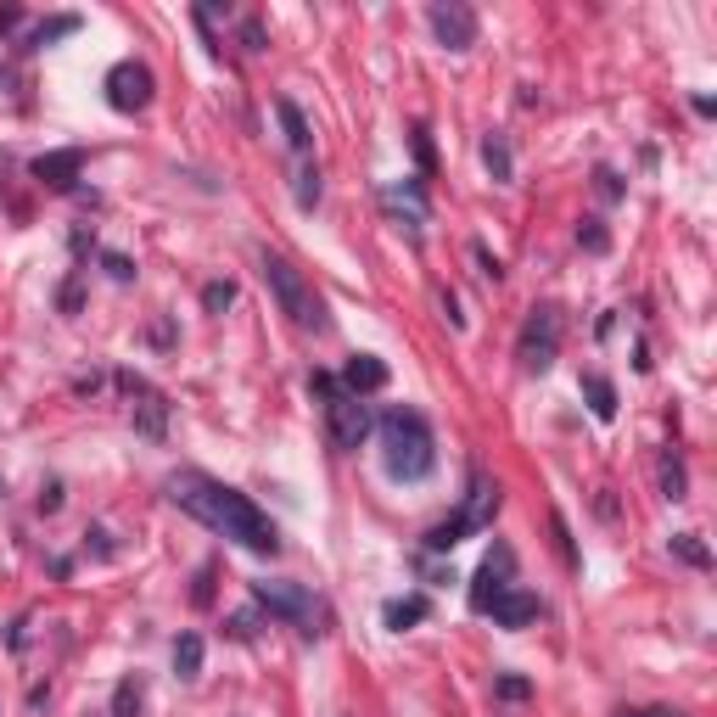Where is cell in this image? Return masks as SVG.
I'll return each instance as SVG.
<instances>
[{
  "mask_svg": "<svg viewBox=\"0 0 717 717\" xmlns=\"http://www.w3.org/2000/svg\"><path fill=\"white\" fill-rule=\"evenodd\" d=\"M163 493H169L185 516H197L202 527H213V533L230 538V544L253 549V555H281L275 521H269L247 493L230 488V482L208 477V471H174V477L163 482Z\"/></svg>",
  "mask_w": 717,
  "mask_h": 717,
  "instance_id": "obj_1",
  "label": "cell"
},
{
  "mask_svg": "<svg viewBox=\"0 0 717 717\" xmlns=\"http://www.w3.org/2000/svg\"><path fill=\"white\" fill-rule=\"evenodd\" d=\"M376 432H381V471L393 482H426L437 471V437L421 409H387Z\"/></svg>",
  "mask_w": 717,
  "mask_h": 717,
  "instance_id": "obj_2",
  "label": "cell"
},
{
  "mask_svg": "<svg viewBox=\"0 0 717 717\" xmlns=\"http://www.w3.org/2000/svg\"><path fill=\"white\" fill-rule=\"evenodd\" d=\"M258 269H264V286L275 292L281 314L297 325V331H325V309H320V297H314V286L303 281L281 253H258Z\"/></svg>",
  "mask_w": 717,
  "mask_h": 717,
  "instance_id": "obj_3",
  "label": "cell"
},
{
  "mask_svg": "<svg viewBox=\"0 0 717 717\" xmlns=\"http://www.w3.org/2000/svg\"><path fill=\"white\" fill-rule=\"evenodd\" d=\"M309 387L325 398V432H331V443H337L342 454H353L370 437V404L365 398H353V393H342V381L325 376V370H314Z\"/></svg>",
  "mask_w": 717,
  "mask_h": 717,
  "instance_id": "obj_4",
  "label": "cell"
},
{
  "mask_svg": "<svg viewBox=\"0 0 717 717\" xmlns=\"http://www.w3.org/2000/svg\"><path fill=\"white\" fill-rule=\"evenodd\" d=\"M555 353H561V309H549V303H533L527 320H521V337H516V359L527 376H544L555 365Z\"/></svg>",
  "mask_w": 717,
  "mask_h": 717,
  "instance_id": "obj_5",
  "label": "cell"
},
{
  "mask_svg": "<svg viewBox=\"0 0 717 717\" xmlns=\"http://www.w3.org/2000/svg\"><path fill=\"white\" fill-rule=\"evenodd\" d=\"M118 393L129 398V421H135V432L146 437V443H163L169 437V398L157 393L146 376H135V370H118Z\"/></svg>",
  "mask_w": 717,
  "mask_h": 717,
  "instance_id": "obj_6",
  "label": "cell"
},
{
  "mask_svg": "<svg viewBox=\"0 0 717 717\" xmlns=\"http://www.w3.org/2000/svg\"><path fill=\"white\" fill-rule=\"evenodd\" d=\"M253 600L264 605L269 617H281V622H292L297 633H320L314 628V594L303 589V583H286V577H264V583H253Z\"/></svg>",
  "mask_w": 717,
  "mask_h": 717,
  "instance_id": "obj_7",
  "label": "cell"
},
{
  "mask_svg": "<svg viewBox=\"0 0 717 717\" xmlns=\"http://www.w3.org/2000/svg\"><path fill=\"white\" fill-rule=\"evenodd\" d=\"M101 90H107V107H113V113H146L152 96H157V79H152L146 62L129 57V62H113V68H107Z\"/></svg>",
  "mask_w": 717,
  "mask_h": 717,
  "instance_id": "obj_8",
  "label": "cell"
},
{
  "mask_svg": "<svg viewBox=\"0 0 717 717\" xmlns=\"http://www.w3.org/2000/svg\"><path fill=\"white\" fill-rule=\"evenodd\" d=\"M426 23H432L443 51H471V45H477V12H471L465 0H432V6H426Z\"/></svg>",
  "mask_w": 717,
  "mask_h": 717,
  "instance_id": "obj_9",
  "label": "cell"
},
{
  "mask_svg": "<svg viewBox=\"0 0 717 717\" xmlns=\"http://www.w3.org/2000/svg\"><path fill=\"white\" fill-rule=\"evenodd\" d=\"M510 572H516V549H510V544H493V555L477 566V577H471V594H465V600H471V611H488V605L510 589Z\"/></svg>",
  "mask_w": 717,
  "mask_h": 717,
  "instance_id": "obj_10",
  "label": "cell"
},
{
  "mask_svg": "<svg viewBox=\"0 0 717 717\" xmlns=\"http://www.w3.org/2000/svg\"><path fill=\"white\" fill-rule=\"evenodd\" d=\"M29 174L40 185H51V191H73L79 185V174H85V146H62V152H40L29 163Z\"/></svg>",
  "mask_w": 717,
  "mask_h": 717,
  "instance_id": "obj_11",
  "label": "cell"
},
{
  "mask_svg": "<svg viewBox=\"0 0 717 717\" xmlns=\"http://www.w3.org/2000/svg\"><path fill=\"white\" fill-rule=\"evenodd\" d=\"M538 611H544V605H538V594H533V589H516V583H510V589L488 605V617L499 622V628H510V633L533 628V622H538Z\"/></svg>",
  "mask_w": 717,
  "mask_h": 717,
  "instance_id": "obj_12",
  "label": "cell"
},
{
  "mask_svg": "<svg viewBox=\"0 0 717 717\" xmlns=\"http://www.w3.org/2000/svg\"><path fill=\"white\" fill-rule=\"evenodd\" d=\"M381 387H387V365H381L376 353H353L348 370H342V393L370 398V393H381Z\"/></svg>",
  "mask_w": 717,
  "mask_h": 717,
  "instance_id": "obj_13",
  "label": "cell"
},
{
  "mask_svg": "<svg viewBox=\"0 0 717 717\" xmlns=\"http://www.w3.org/2000/svg\"><path fill=\"white\" fill-rule=\"evenodd\" d=\"M493 516H499V488H493L488 477H477V482H471V499L460 505V521L471 527V533H482Z\"/></svg>",
  "mask_w": 717,
  "mask_h": 717,
  "instance_id": "obj_14",
  "label": "cell"
},
{
  "mask_svg": "<svg viewBox=\"0 0 717 717\" xmlns=\"http://www.w3.org/2000/svg\"><path fill=\"white\" fill-rule=\"evenodd\" d=\"M275 118H281V129H286V146H292L297 157H309L314 152V129H309V118H303V107H297L292 96H281L275 101Z\"/></svg>",
  "mask_w": 717,
  "mask_h": 717,
  "instance_id": "obj_15",
  "label": "cell"
},
{
  "mask_svg": "<svg viewBox=\"0 0 717 717\" xmlns=\"http://www.w3.org/2000/svg\"><path fill=\"white\" fill-rule=\"evenodd\" d=\"M68 34H79V12H57V17H45V23H34V29L23 34V45H17V51H40V45L68 40Z\"/></svg>",
  "mask_w": 717,
  "mask_h": 717,
  "instance_id": "obj_16",
  "label": "cell"
},
{
  "mask_svg": "<svg viewBox=\"0 0 717 717\" xmlns=\"http://www.w3.org/2000/svg\"><path fill=\"white\" fill-rule=\"evenodd\" d=\"M482 163H488V174H493L499 185L516 180V157H510V141L499 135V129H488V135H482Z\"/></svg>",
  "mask_w": 717,
  "mask_h": 717,
  "instance_id": "obj_17",
  "label": "cell"
},
{
  "mask_svg": "<svg viewBox=\"0 0 717 717\" xmlns=\"http://www.w3.org/2000/svg\"><path fill=\"white\" fill-rule=\"evenodd\" d=\"M432 617V605H426V594H404V600H387V611H381V622L393 633H404V628H415V622H426Z\"/></svg>",
  "mask_w": 717,
  "mask_h": 717,
  "instance_id": "obj_18",
  "label": "cell"
},
{
  "mask_svg": "<svg viewBox=\"0 0 717 717\" xmlns=\"http://www.w3.org/2000/svg\"><path fill=\"white\" fill-rule=\"evenodd\" d=\"M202 656H208V645H202V633H180L174 639V673L191 684V678H202Z\"/></svg>",
  "mask_w": 717,
  "mask_h": 717,
  "instance_id": "obj_19",
  "label": "cell"
},
{
  "mask_svg": "<svg viewBox=\"0 0 717 717\" xmlns=\"http://www.w3.org/2000/svg\"><path fill=\"white\" fill-rule=\"evenodd\" d=\"M583 398H589L594 421H617V387L605 376H583Z\"/></svg>",
  "mask_w": 717,
  "mask_h": 717,
  "instance_id": "obj_20",
  "label": "cell"
},
{
  "mask_svg": "<svg viewBox=\"0 0 717 717\" xmlns=\"http://www.w3.org/2000/svg\"><path fill=\"white\" fill-rule=\"evenodd\" d=\"M667 549H673L684 566H695V572H706V566H712V549H706L695 533H673V538H667Z\"/></svg>",
  "mask_w": 717,
  "mask_h": 717,
  "instance_id": "obj_21",
  "label": "cell"
},
{
  "mask_svg": "<svg viewBox=\"0 0 717 717\" xmlns=\"http://www.w3.org/2000/svg\"><path fill=\"white\" fill-rule=\"evenodd\" d=\"M465 533H471V527H465V521H460V510H454L449 521H437V527H426V549H432V555H443V549H454Z\"/></svg>",
  "mask_w": 717,
  "mask_h": 717,
  "instance_id": "obj_22",
  "label": "cell"
},
{
  "mask_svg": "<svg viewBox=\"0 0 717 717\" xmlns=\"http://www.w3.org/2000/svg\"><path fill=\"white\" fill-rule=\"evenodd\" d=\"M689 493V477H684V460H678V454H661V499H684Z\"/></svg>",
  "mask_w": 717,
  "mask_h": 717,
  "instance_id": "obj_23",
  "label": "cell"
},
{
  "mask_svg": "<svg viewBox=\"0 0 717 717\" xmlns=\"http://www.w3.org/2000/svg\"><path fill=\"white\" fill-rule=\"evenodd\" d=\"M320 191H325V185H320V169H314V163H303V169H297V185H292L297 208L314 213V208H320Z\"/></svg>",
  "mask_w": 717,
  "mask_h": 717,
  "instance_id": "obj_24",
  "label": "cell"
},
{
  "mask_svg": "<svg viewBox=\"0 0 717 717\" xmlns=\"http://www.w3.org/2000/svg\"><path fill=\"white\" fill-rule=\"evenodd\" d=\"M107 717H141V678H118Z\"/></svg>",
  "mask_w": 717,
  "mask_h": 717,
  "instance_id": "obj_25",
  "label": "cell"
},
{
  "mask_svg": "<svg viewBox=\"0 0 717 717\" xmlns=\"http://www.w3.org/2000/svg\"><path fill=\"white\" fill-rule=\"evenodd\" d=\"M577 247H583V253H611V230H605L600 219H583V225H577Z\"/></svg>",
  "mask_w": 717,
  "mask_h": 717,
  "instance_id": "obj_26",
  "label": "cell"
},
{
  "mask_svg": "<svg viewBox=\"0 0 717 717\" xmlns=\"http://www.w3.org/2000/svg\"><path fill=\"white\" fill-rule=\"evenodd\" d=\"M230 303H236V281H208L202 286V309L208 314H225Z\"/></svg>",
  "mask_w": 717,
  "mask_h": 717,
  "instance_id": "obj_27",
  "label": "cell"
},
{
  "mask_svg": "<svg viewBox=\"0 0 717 717\" xmlns=\"http://www.w3.org/2000/svg\"><path fill=\"white\" fill-rule=\"evenodd\" d=\"M57 303H62V314H79V309H85V286H79V269H73L68 281H62Z\"/></svg>",
  "mask_w": 717,
  "mask_h": 717,
  "instance_id": "obj_28",
  "label": "cell"
},
{
  "mask_svg": "<svg viewBox=\"0 0 717 717\" xmlns=\"http://www.w3.org/2000/svg\"><path fill=\"white\" fill-rule=\"evenodd\" d=\"M409 146H415V163H421V174H432V163H437V157H432V135H426V124H415V129H409Z\"/></svg>",
  "mask_w": 717,
  "mask_h": 717,
  "instance_id": "obj_29",
  "label": "cell"
},
{
  "mask_svg": "<svg viewBox=\"0 0 717 717\" xmlns=\"http://www.w3.org/2000/svg\"><path fill=\"white\" fill-rule=\"evenodd\" d=\"M493 695H499V701H527V695H533V684H527V678H516V673H505L499 684H493Z\"/></svg>",
  "mask_w": 717,
  "mask_h": 717,
  "instance_id": "obj_30",
  "label": "cell"
},
{
  "mask_svg": "<svg viewBox=\"0 0 717 717\" xmlns=\"http://www.w3.org/2000/svg\"><path fill=\"white\" fill-rule=\"evenodd\" d=\"M101 269H107V275H113L118 286H129V281H135V264H129L124 253H101Z\"/></svg>",
  "mask_w": 717,
  "mask_h": 717,
  "instance_id": "obj_31",
  "label": "cell"
},
{
  "mask_svg": "<svg viewBox=\"0 0 717 717\" xmlns=\"http://www.w3.org/2000/svg\"><path fill=\"white\" fill-rule=\"evenodd\" d=\"M241 45H247V51H269V34L258 17H241Z\"/></svg>",
  "mask_w": 717,
  "mask_h": 717,
  "instance_id": "obj_32",
  "label": "cell"
},
{
  "mask_svg": "<svg viewBox=\"0 0 717 717\" xmlns=\"http://www.w3.org/2000/svg\"><path fill=\"white\" fill-rule=\"evenodd\" d=\"M471 258H477V269L488 275V281H499V275H505V264H499V258H493L488 247H482V241H471Z\"/></svg>",
  "mask_w": 717,
  "mask_h": 717,
  "instance_id": "obj_33",
  "label": "cell"
},
{
  "mask_svg": "<svg viewBox=\"0 0 717 717\" xmlns=\"http://www.w3.org/2000/svg\"><path fill=\"white\" fill-rule=\"evenodd\" d=\"M225 633H230V639H253V633H258V617H253V611H236V617L225 622Z\"/></svg>",
  "mask_w": 717,
  "mask_h": 717,
  "instance_id": "obj_34",
  "label": "cell"
},
{
  "mask_svg": "<svg viewBox=\"0 0 717 717\" xmlns=\"http://www.w3.org/2000/svg\"><path fill=\"white\" fill-rule=\"evenodd\" d=\"M549 527H555V544H561V561L577 566V549H572V533H566V521L561 516H549Z\"/></svg>",
  "mask_w": 717,
  "mask_h": 717,
  "instance_id": "obj_35",
  "label": "cell"
},
{
  "mask_svg": "<svg viewBox=\"0 0 717 717\" xmlns=\"http://www.w3.org/2000/svg\"><path fill=\"white\" fill-rule=\"evenodd\" d=\"M594 191H600L605 202H617V197H622V180H617L611 169H600V174H594Z\"/></svg>",
  "mask_w": 717,
  "mask_h": 717,
  "instance_id": "obj_36",
  "label": "cell"
},
{
  "mask_svg": "<svg viewBox=\"0 0 717 717\" xmlns=\"http://www.w3.org/2000/svg\"><path fill=\"white\" fill-rule=\"evenodd\" d=\"M85 549H96L101 561H113V538L101 533V527H90V533H85Z\"/></svg>",
  "mask_w": 717,
  "mask_h": 717,
  "instance_id": "obj_37",
  "label": "cell"
},
{
  "mask_svg": "<svg viewBox=\"0 0 717 717\" xmlns=\"http://www.w3.org/2000/svg\"><path fill=\"white\" fill-rule=\"evenodd\" d=\"M40 510H45V516L62 510V482H45V488H40Z\"/></svg>",
  "mask_w": 717,
  "mask_h": 717,
  "instance_id": "obj_38",
  "label": "cell"
},
{
  "mask_svg": "<svg viewBox=\"0 0 717 717\" xmlns=\"http://www.w3.org/2000/svg\"><path fill=\"white\" fill-rule=\"evenodd\" d=\"M191 600H197V605H208V600H213V572H208V566L197 572V589H191Z\"/></svg>",
  "mask_w": 717,
  "mask_h": 717,
  "instance_id": "obj_39",
  "label": "cell"
},
{
  "mask_svg": "<svg viewBox=\"0 0 717 717\" xmlns=\"http://www.w3.org/2000/svg\"><path fill=\"white\" fill-rule=\"evenodd\" d=\"M146 337H152L157 348H169V342H174V325H169V320H152V331H146Z\"/></svg>",
  "mask_w": 717,
  "mask_h": 717,
  "instance_id": "obj_40",
  "label": "cell"
},
{
  "mask_svg": "<svg viewBox=\"0 0 717 717\" xmlns=\"http://www.w3.org/2000/svg\"><path fill=\"white\" fill-rule=\"evenodd\" d=\"M622 717H684V712H673V706H645V712H622Z\"/></svg>",
  "mask_w": 717,
  "mask_h": 717,
  "instance_id": "obj_41",
  "label": "cell"
},
{
  "mask_svg": "<svg viewBox=\"0 0 717 717\" xmlns=\"http://www.w3.org/2000/svg\"><path fill=\"white\" fill-rule=\"evenodd\" d=\"M17 17H23V12H17V6H6V12H0V34H6V29H12V23H17Z\"/></svg>",
  "mask_w": 717,
  "mask_h": 717,
  "instance_id": "obj_42",
  "label": "cell"
}]
</instances>
